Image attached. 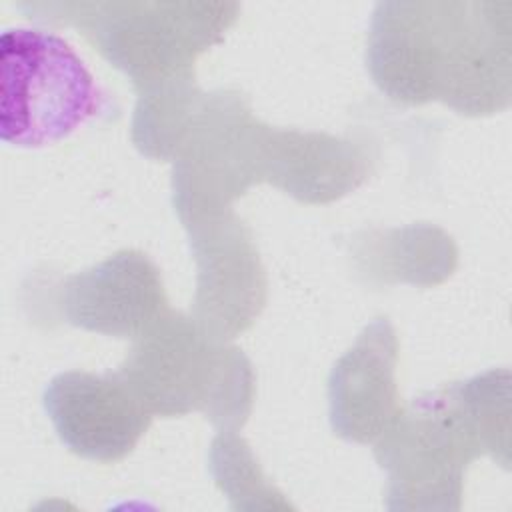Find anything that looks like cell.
Listing matches in <instances>:
<instances>
[{
  "mask_svg": "<svg viewBox=\"0 0 512 512\" xmlns=\"http://www.w3.org/2000/svg\"><path fill=\"white\" fill-rule=\"evenodd\" d=\"M512 2H378L366 68L394 102H442L464 116L510 104Z\"/></svg>",
  "mask_w": 512,
  "mask_h": 512,
  "instance_id": "obj_1",
  "label": "cell"
},
{
  "mask_svg": "<svg viewBox=\"0 0 512 512\" xmlns=\"http://www.w3.org/2000/svg\"><path fill=\"white\" fill-rule=\"evenodd\" d=\"M508 450V370L418 394L374 442L390 510H460L468 464L488 454L508 466Z\"/></svg>",
  "mask_w": 512,
  "mask_h": 512,
  "instance_id": "obj_2",
  "label": "cell"
},
{
  "mask_svg": "<svg viewBox=\"0 0 512 512\" xmlns=\"http://www.w3.org/2000/svg\"><path fill=\"white\" fill-rule=\"evenodd\" d=\"M34 22L72 26L132 86L144 90L186 72L236 22V2H22Z\"/></svg>",
  "mask_w": 512,
  "mask_h": 512,
  "instance_id": "obj_3",
  "label": "cell"
},
{
  "mask_svg": "<svg viewBox=\"0 0 512 512\" xmlns=\"http://www.w3.org/2000/svg\"><path fill=\"white\" fill-rule=\"evenodd\" d=\"M116 374L152 416L200 412L216 432H238L254 404L244 352L208 338L192 316L174 310L132 340Z\"/></svg>",
  "mask_w": 512,
  "mask_h": 512,
  "instance_id": "obj_4",
  "label": "cell"
},
{
  "mask_svg": "<svg viewBox=\"0 0 512 512\" xmlns=\"http://www.w3.org/2000/svg\"><path fill=\"white\" fill-rule=\"evenodd\" d=\"M0 138L40 148L70 136L102 110L92 74L54 32L8 28L0 36Z\"/></svg>",
  "mask_w": 512,
  "mask_h": 512,
  "instance_id": "obj_5",
  "label": "cell"
},
{
  "mask_svg": "<svg viewBox=\"0 0 512 512\" xmlns=\"http://www.w3.org/2000/svg\"><path fill=\"white\" fill-rule=\"evenodd\" d=\"M270 126L238 90L204 94L172 158V206L182 226L232 210L266 174Z\"/></svg>",
  "mask_w": 512,
  "mask_h": 512,
  "instance_id": "obj_6",
  "label": "cell"
},
{
  "mask_svg": "<svg viewBox=\"0 0 512 512\" xmlns=\"http://www.w3.org/2000/svg\"><path fill=\"white\" fill-rule=\"evenodd\" d=\"M184 228L196 262L190 316L208 338L230 342L266 304V272L254 238L234 210Z\"/></svg>",
  "mask_w": 512,
  "mask_h": 512,
  "instance_id": "obj_7",
  "label": "cell"
},
{
  "mask_svg": "<svg viewBox=\"0 0 512 512\" xmlns=\"http://www.w3.org/2000/svg\"><path fill=\"white\" fill-rule=\"evenodd\" d=\"M58 320L114 338H138L168 308L156 264L126 248L104 262L64 276L54 286Z\"/></svg>",
  "mask_w": 512,
  "mask_h": 512,
  "instance_id": "obj_8",
  "label": "cell"
},
{
  "mask_svg": "<svg viewBox=\"0 0 512 512\" xmlns=\"http://www.w3.org/2000/svg\"><path fill=\"white\" fill-rule=\"evenodd\" d=\"M42 404L66 448L96 462L128 456L154 418L116 372H62L44 388Z\"/></svg>",
  "mask_w": 512,
  "mask_h": 512,
  "instance_id": "obj_9",
  "label": "cell"
},
{
  "mask_svg": "<svg viewBox=\"0 0 512 512\" xmlns=\"http://www.w3.org/2000/svg\"><path fill=\"white\" fill-rule=\"evenodd\" d=\"M398 338L386 316L374 318L340 356L328 378L330 426L336 436L374 444L402 414L396 386Z\"/></svg>",
  "mask_w": 512,
  "mask_h": 512,
  "instance_id": "obj_10",
  "label": "cell"
},
{
  "mask_svg": "<svg viewBox=\"0 0 512 512\" xmlns=\"http://www.w3.org/2000/svg\"><path fill=\"white\" fill-rule=\"evenodd\" d=\"M374 160L362 142L326 132L268 130L264 182L302 204H328L356 190Z\"/></svg>",
  "mask_w": 512,
  "mask_h": 512,
  "instance_id": "obj_11",
  "label": "cell"
},
{
  "mask_svg": "<svg viewBox=\"0 0 512 512\" xmlns=\"http://www.w3.org/2000/svg\"><path fill=\"white\" fill-rule=\"evenodd\" d=\"M354 258L360 274L378 282H410L432 286L442 282L456 266L452 238L428 224L394 230L364 232L354 240Z\"/></svg>",
  "mask_w": 512,
  "mask_h": 512,
  "instance_id": "obj_12",
  "label": "cell"
},
{
  "mask_svg": "<svg viewBox=\"0 0 512 512\" xmlns=\"http://www.w3.org/2000/svg\"><path fill=\"white\" fill-rule=\"evenodd\" d=\"M136 94L134 146L152 160L172 162L206 92L196 86L194 72H186Z\"/></svg>",
  "mask_w": 512,
  "mask_h": 512,
  "instance_id": "obj_13",
  "label": "cell"
},
{
  "mask_svg": "<svg viewBox=\"0 0 512 512\" xmlns=\"http://www.w3.org/2000/svg\"><path fill=\"white\" fill-rule=\"evenodd\" d=\"M208 468L234 508H292L284 494L268 482L248 442L234 430L218 432L210 444Z\"/></svg>",
  "mask_w": 512,
  "mask_h": 512,
  "instance_id": "obj_14",
  "label": "cell"
}]
</instances>
